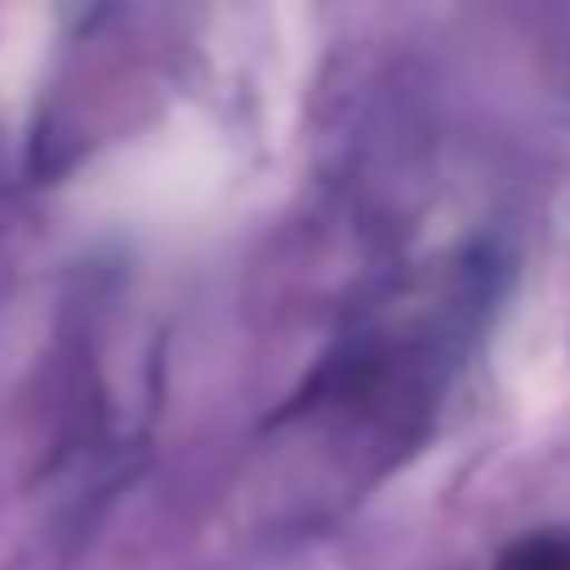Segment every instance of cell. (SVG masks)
Instances as JSON below:
<instances>
[{"label": "cell", "mask_w": 570, "mask_h": 570, "mask_svg": "<svg viewBox=\"0 0 570 570\" xmlns=\"http://www.w3.org/2000/svg\"><path fill=\"white\" fill-rule=\"evenodd\" d=\"M498 570H570V537L564 531H537V537H520Z\"/></svg>", "instance_id": "1"}]
</instances>
